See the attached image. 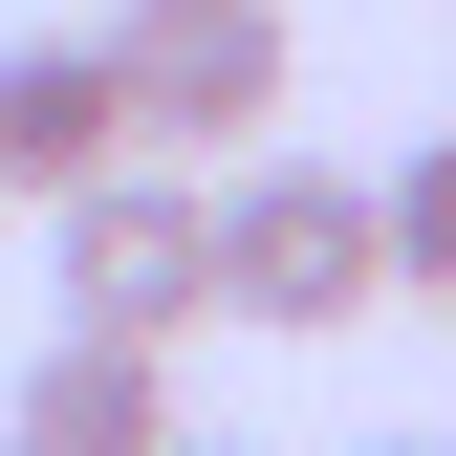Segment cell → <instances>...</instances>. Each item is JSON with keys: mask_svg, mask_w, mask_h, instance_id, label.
<instances>
[{"mask_svg": "<svg viewBox=\"0 0 456 456\" xmlns=\"http://www.w3.org/2000/svg\"><path fill=\"white\" fill-rule=\"evenodd\" d=\"M217 326V196L196 175H87L66 196V348H152L175 370Z\"/></svg>", "mask_w": 456, "mask_h": 456, "instance_id": "cell-3", "label": "cell"}, {"mask_svg": "<svg viewBox=\"0 0 456 456\" xmlns=\"http://www.w3.org/2000/svg\"><path fill=\"white\" fill-rule=\"evenodd\" d=\"M175 435H196L175 370H152V348H66V326H44L22 413H0V456H175Z\"/></svg>", "mask_w": 456, "mask_h": 456, "instance_id": "cell-5", "label": "cell"}, {"mask_svg": "<svg viewBox=\"0 0 456 456\" xmlns=\"http://www.w3.org/2000/svg\"><path fill=\"white\" fill-rule=\"evenodd\" d=\"M109 109H131V175L152 152H261V109L305 87L282 66V0H131V22H87Z\"/></svg>", "mask_w": 456, "mask_h": 456, "instance_id": "cell-2", "label": "cell"}, {"mask_svg": "<svg viewBox=\"0 0 456 456\" xmlns=\"http://www.w3.org/2000/svg\"><path fill=\"white\" fill-rule=\"evenodd\" d=\"M217 196V326H282V348H326V326H370L391 305V240H370V175L348 152H240V175H196Z\"/></svg>", "mask_w": 456, "mask_h": 456, "instance_id": "cell-1", "label": "cell"}, {"mask_svg": "<svg viewBox=\"0 0 456 456\" xmlns=\"http://www.w3.org/2000/svg\"><path fill=\"white\" fill-rule=\"evenodd\" d=\"M87 175H131V109H109V66H87V22H44V44H0V217H66Z\"/></svg>", "mask_w": 456, "mask_h": 456, "instance_id": "cell-4", "label": "cell"}, {"mask_svg": "<svg viewBox=\"0 0 456 456\" xmlns=\"http://www.w3.org/2000/svg\"><path fill=\"white\" fill-rule=\"evenodd\" d=\"M370 456H456V435H370Z\"/></svg>", "mask_w": 456, "mask_h": 456, "instance_id": "cell-7", "label": "cell"}, {"mask_svg": "<svg viewBox=\"0 0 456 456\" xmlns=\"http://www.w3.org/2000/svg\"><path fill=\"white\" fill-rule=\"evenodd\" d=\"M175 456H217V435H175Z\"/></svg>", "mask_w": 456, "mask_h": 456, "instance_id": "cell-8", "label": "cell"}, {"mask_svg": "<svg viewBox=\"0 0 456 456\" xmlns=\"http://www.w3.org/2000/svg\"><path fill=\"white\" fill-rule=\"evenodd\" d=\"M370 240H391V282H413V305H456V131L370 175Z\"/></svg>", "mask_w": 456, "mask_h": 456, "instance_id": "cell-6", "label": "cell"}]
</instances>
